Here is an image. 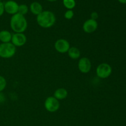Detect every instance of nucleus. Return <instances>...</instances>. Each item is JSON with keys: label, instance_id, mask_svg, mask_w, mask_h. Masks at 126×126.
Instances as JSON below:
<instances>
[{"label": "nucleus", "instance_id": "nucleus-4", "mask_svg": "<svg viewBox=\"0 0 126 126\" xmlns=\"http://www.w3.org/2000/svg\"><path fill=\"white\" fill-rule=\"evenodd\" d=\"M112 73V68L107 63H100L96 68V75L101 79H106Z\"/></svg>", "mask_w": 126, "mask_h": 126}, {"label": "nucleus", "instance_id": "nucleus-18", "mask_svg": "<svg viewBox=\"0 0 126 126\" xmlns=\"http://www.w3.org/2000/svg\"><path fill=\"white\" fill-rule=\"evenodd\" d=\"M74 17V12L73 10H67L64 14V17L67 20H71Z\"/></svg>", "mask_w": 126, "mask_h": 126}, {"label": "nucleus", "instance_id": "nucleus-19", "mask_svg": "<svg viewBox=\"0 0 126 126\" xmlns=\"http://www.w3.org/2000/svg\"><path fill=\"white\" fill-rule=\"evenodd\" d=\"M4 4L2 1H0V17L4 14Z\"/></svg>", "mask_w": 126, "mask_h": 126}, {"label": "nucleus", "instance_id": "nucleus-20", "mask_svg": "<svg viewBox=\"0 0 126 126\" xmlns=\"http://www.w3.org/2000/svg\"><path fill=\"white\" fill-rule=\"evenodd\" d=\"M98 17V14L97 12H93L91 14V18L93 20H97Z\"/></svg>", "mask_w": 126, "mask_h": 126}, {"label": "nucleus", "instance_id": "nucleus-17", "mask_svg": "<svg viewBox=\"0 0 126 126\" xmlns=\"http://www.w3.org/2000/svg\"><path fill=\"white\" fill-rule=\"evenodd\" d=\"M7 86V81L4 77L0 75V92H2L6 89Z\"/></svg>", "mask_w": 126, "mask_h": 126}, {"label": "nucleus", "instance_id": "nucleus-13", "mask_svg": "<svg viewBox=\"0 0 126 126\" xmlns=\"http://www.w3.org/2000/svg\"><path fill=\"white\" fill-rule=\"evenodd\" d=\"M30 10L33 14L38 16L43 11L42 5L38 2H33L30 6Z\"/></svg>", "mask_w": 126, "mask_h": 126}, {"label": "nucleus", "instance_id": "nucleus-1", "mask_svg": "<svg viewBox=\"0 0 126 126\" xmlns=\"http://www.w3.org/2000/svg\"><path fill=\"white\" fill-rule=\"evenodd\" d=\"M10 26L15 33H23L27 29L28 22L24 16L17 13L11 17Z\"/></svg>", "mask_w": 126, "mask_h": 126}, {"label": "nucleus", "instance_id": "nucleus-15", "mask_svg": "<svg viewBox=\"0 0 126 126\" xmlns=\"http://www.w3.org/2000/svg\"><path fill=\"white\" fill-rule=\"evenodd\" d=\"M63 4L68 10H72L76 6L75 0H63Z\"/></svg>", "mask_w": 126, "mask_h": 126}, {"label": "nucleus", "instance_id": "nucleus-5", "mask_svg": "<svg viewBox=\"0 0 126 126\" xmlns=\"http://www.w3.org/2000/svg\"><path fill=\"white\" fill-rule=\"evenodd\" d=\"M44 107L46 110L50 113L56 112L60 108L59 100L53 96L48 97L44 102Z\"/></svg>", "mask_w": 126, "mask_h": 126}, {"label": "nucleus", "instance_id": "nucleus-10", "mask_svg": "<svg viewBox=\"0 0 126 126\" xmlns=\"http://www.w3.org/2000/svg\"><path fill=\"white\" fill-rule=\"evenodd\" d=\"M4 11L6 13L12 15V16L18 13L19 5L15 1L9 0L4 3Z\"/></svg>", "mask_w": 126, "mask_h": 126}, {"label": "nucleus", "instance_id": "nucleus-23", "mask_svg": "<svg viewBox=\"0 0 126 126\" xmlns=\"http://www.w3.org/2000/svg\"><path fill=\"white\" fill-rule=\"evenodd\" d=\"M47 1H49V2H55V1H58V0H47Z\"/></svg>", "mask_w": 126, "mask_h": 126}, {"label": "nucleus", "instance_id": "nucleus-16", "mask_svg": "<svg viewBox=\"0 0 126 126\" xmlns=\"http://www.w3.org/2000/svg\"><path fill=\"white\" fill-rule=\"evenodd\" d=\"M28 7L27 5L22 4L19 5L18 6V13L22 15V16H25L27 14L28 12Z\"/></svg>", "mask_w": 126, "mask_h": 126}, {"label": "nucleus", "instance_id": "nucleus-6", "mask_svg": "<svg viewBox=\"0 0 126 126\" xmlns=\"http://www.w3.org/2000/svg\"><path fill=\"white\" fill-rule=\"evenodd\" d=\"M55 50L59 53L65 54L68 52L70 48V43L65 39H59L55 41L54 44Z\"/></svg>", "mask_w": 126, "mask_h": 126}, {"label": "nucleus", "instance_id": "nucleus-24", "mask_svg": "<svg viewBox=\"0 0 126 126\" xmlns=\"http://www.w3.org/2000/svg\"><path fill=\"white\" fill-rule=\"evenodd\" d=\"M0 1H2V0H0Z\"/></svg>", "mask_w": 126, "mask_h": 126}, {"label": "nucleus", "instance_id": "nucleus-12", "mask_svg": "<svg viewBox=\"0 0 126 126\" xmlns=\"http://www.w3.org/2000/svg\"><path fill=\"white\" fill-rule=\"evenodd\" d=\"M68 93V91L65 88H59L54 92V97L58 100H64L67 97Z\"/></svg>", "mask_w": 126, "mask_h": 126}, {"label": "nucleus", "instance_id": "nucleus-8", "mask_svg": "<svg viewBox=\"0 0 126 126\" xmlns=\"http://www.w3.org/2000/svg\"><path fill=\"white\" fill-rule=\"evenodd\" d=\"M27 36L23 33H15L12 34L11 42L16 47H22L27 43Z\"/></svg>", "mask_w": 126, "mask_h": 126}, {"label": "nucleus", "instance_id": "nucleus-14", "mask_svg": "<svg viewBox=\"0 0 126 126\" xmlns=\"http://www.w3.org/2000/svg\"><path fill=\"white\" fill-rule=\"evenodd\" d=\"M67 53L70 59L73 60H77L81 56V52L76 47H70Z\"/></svg>", "mask_w": 126, "mask_h": 126}, {"label": "nucleus", "instance_id": "nucleus-2", "mask_svg": "<svg viewBox=\"0 0 126 126\" xmlns=\"http://www.w3.org/2000/svg\"><path fill=\"white\" fill-rule=\"evenodd\" d=\"M36 22L38 25L43 28H49L54 25L56 22V17L52 12L43 11L36 16Z\"/></svg>", "mask_w": 126, "mask_h": 126}, {"label": "nucleus", "instance_id": "nucleus-11", "mask_svg": "<svg viewBox=\"0 0 126 126\" xmlns=\"http://www.w3.org/2000/svg\"><path fill=\"white\" fill-rule=\"evenodd\" d=\"M12 34L8 30L0 31V41L2 43H11Z\"/></svg>", "mask_w": 126, "mask_h": 126}, {"label": "nucleus", "instance_id": "nucleus-22", "mask_svg": "<svg viewBox=\"0 0 126 126\" xmlns=\"http://www.w3.org/2000/svg\"><path fill=\"white\" fill-rule=\"evenodd\" d=\"M118 1L122 4H126V0H118Z\"/></svg>", "mask_w": 126, "mask_h": 126}, {"label": "nucleus", "instance_id": "nucleus-21", "mask_svg": "<svg viewBox=\"0 0 126 126\" xmlns=\"http://www.w3.org/2000/svg\"><path fill=\"white\" fill-rule=\"evenodd\" d=\"M6 100V97L2 92H0V103H2Z\"/></svg>", "mask_w": 126, "mask_h": 126}, {"label": "nucleus", "instance_id": "nucleus-7", "mask_svg": "<svg viewBox=\"0 0 126 126\" xmlns=\"http://www.w3.org/2000/svg\"><path fill=\"white\" fill-rule=\"evenodd\" d=\"M78 67L80 72L82 73H88L92 68V63L91 60L87 57H82L79 60Z\"/></svg>", "mask_w": 126, "mask_h": 126}, {"label": "nucleus", "instance_id": "nucleus-9", "mask_svg": "<svg viewBox=\"0 0 126 126\" xmlns=\"http://www.w3.org/2000/svg\"><path fill=\"white\" fill-rule=\"evenodd\" d=\"M98 28V22L95 20H93L92 18L87 20L85 21L82 25V30L86 33H92L95 32Z\"/></svg>", "mask_w": 126, "mask_h": 126}, {"label": "nucleus", "instance_id": "nucleus-3", "mask_svg": "<svg viewBox=\"0 0 126 126\" xmlns=\"http://www.w3.org/2000/svg\"><path fill=\"white\" fill-rule=\"evenodd\" d=\"M16 52V47L11 43L0 44V57L10 59L14 56Z\"/></svg>", "mask_w": 126, "mask_h": 126}]
</instances>
